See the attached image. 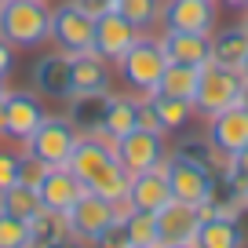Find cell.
<instances>
[{"label":"cell","mask_w":248,"mask_h":248,"mask_svg":"<svg viewBox=\"0 0 248 248\" xmlns=\"http://www.w3.org/2000/svg\"><path fill=\"white\" fill-rule=\"evenodd\" d=\"M11 70H15V47H11L4 37H0V77L8 80V77H11Z\"/></svg>","instance_id":"e575fe53"},{"label":"cell","mask_w":248,"mask_h":248,"mask_svg":"<svg viewBox=\"0 0 248 248\" xmlns=\"http://www.w3.org/2000/svg\"><path fill=\"white\" fill-rule=\"evenodd\" d=\"M139 128H146V132H161V124H157V113L150 109L146 95L139 99ZM161 135H164V132H161Z\"/></svg>","instance_id":"836d02e7"},{"label":"cell","mask_w":248,"mask_h":248,"mask_svg":"<svg viewBox=\"0 0 248 248\" xmlns=\"http://www.w3.org/2000/svg\"><path fill=\"white\" fill-rule=\"evenodd\" d=\"M219 4H226V8H233V11H248V0H219Z\"/></svg>","instance_id":"f35d334b"},{"label":"cell","mask_w":248,"mask_h":248,"mask_svg":"<svg viewBox=\"0 0 248 248\" xmlns=\"http://www.w3.org/2000/svg\"><path fill=\"white\" fill-rule=\"evenodd\" d=\"M168 201H171V186H168V175H164V164L132 175V183H128V208L161 212Z\"/></svg>","instance_id":"e0dca14e"},{"label":"cell","mask_w":248,"mask_h":248,"mask_svg":"<svg viewBox=\"0 0 248 248\" xmlns=\"http://www.w3.org/2000/svg\"><path fill=\"white\" fill-rule=\"evenodd\" d=\"M124 212H128V201L117 204V201H106V197L84 190L80 201L66 212V230H70V237L84 241V245H99V241L124 219Z\"/></svg>","instance_id":"7a4b0ae2"},{"label":"cell","mask_w":248,"mask_h":248,"mask_svg":"<svg viewBox=\"0 0 248 248\" xmlns=\"http://www.w3.org/2000/svg\"><path fill=\"white\" fill-rule=\"evenodd\" d=\"M139 37H142V33L135 30L128 18H121L113 8H109V11H102V15H95V40H92V51L102 55L106 62H117Z\"/></svg>","instance_id":"30bf717a"},{"label":"cell","mask_w":248,"mask_h":248,"mask_svg":"<svg viewBox=\"0 0 248 248\" xmlns=\"http://www.w3.org/2000/svg\"><path fill=\"white\" fill-rule=\"evenodd\" d=\"M77 4L88 11V15H102V11L113 8V0H77Z\"/></svg>","instance_id":"74e56055"},{"label":"cell","mask_w":248,"mask_h":248,"mask_svg":"<svg viewBox=\"0 0 248 248\" xmlns=\"http://www.w3.org/2000/svg\"><path fill=\"white\" fill-rule=\"evenodd\" d=\"M161 8H164V0H113V11L121 18H128L139 33L154 30L161 22Z\"/></svg>","instance_id":"f1b7e54d"},{"label":"cell","mask_w":248,"mask_h":248,"mask_svg":"<svg viewBox=\"0 0 248 248\" xmlns=\"http://www.w3.org/2000/svg\"><path fill=\"white\" fill-rule=\"evenodd\" d=\"M4 109H8L4 135H8L11 142H22V146H26V139H30V135L40 128V121L47 117L40 95H37V92H22V88L4 95Z\"/></svg>","instance_id":"9c48e42d"},{"label":"cell","mask_w":248,"mask_h":248,"mask_svg":"<svg viewBox=\"0 0 248 248\" xmlns=\"http://www.w3.org/2000/svg\"><path fill=\"white\" fill-rule=\"evenodd\" d=\"M197 77H201V66H183V62H168V66H164V73H161V84H157V92H161V95H175V99H190V102H194Z\"/></svg>","instance_id":"d4e9b609"},{"label":"cell","mask_w":248,"mask_h":248,"mask_svg":"<svg viewBox=\"0 0 248 248\" xmlns=\"http://www.w3.org/2000/svg\"><path fill=\"white\" fill-rule=\"evenodd\" d=\"M237 102L248 109V77H245V84H241V99H237Z\"/></svg>","instance_id":"ab89813d"},{"label":"cell","mask_w":248,"mask_h":248,"mask_svg":"<svg viewBox=\"0 0 248 248\" xmlns=\"http://www.w3.org/2000/svg\"><path fill=\"white\" fill-rule=\"evenodd\" d=\"M44 175H47V164L44 161H37L33 154H18V183L40 186V183H44Z\"/></svg>","instance_id":"1f68e13d"},{"label":"cell","mask_w":248,"mask_h":248,"mask_svg":"<svg viewBox=\"0 0 248 248\" xmlns=\"http://www.w3.org/2000/svg\"><path fill=\"white\" fill-rule=\"evenodd\" d=\"M164 248H194V245H164Z\"/></svg>","instance_id":"7bdbcfd3"},{"label":"cell","mask_w":248,"mask_h":248,"mask_svg":"<svg viewBox=\"0 0 248 248\" xmlns=\"http://www.w3.org/2000/svg\"><path fill=\"white\" fill-rule=\"evenodd\" d=\"M241 73H245V77H248V59H245V66H241Z\"/></svg>","instance_id":"ee69618b"},{"label":"cell","mask_w":248,"mask_h":248,"mask_svg":"<svg viewBox=\"0 0 248 248\" xmlns=\"http://www.w3.org/2000/svg\"><path fill=\"white\" fill-rule=\"evenodd\" d=\"M161 47L168 55V62H183V66H204V62H212V33L164 30Z\"/></svg>","instance_id":"d6986e66"},{"label":"cell","mask_w":248,"mask_h":248,"mask_svg":"<svg viewBox=\"0 0 248 248\" xmlns=\"http://www.w3.org/2000/svg\"><path fill=\"white\" fill-rule=\"evenodd\" d=\"M128 248H142V245H128Z\"/></svg>","instance_id":"7dc6e473"},{"label":"cell","mask_w":248,"mask_h":248,"mask_svg":"<svg viewBox=\"0 0 248 248\" xmlns=\"http://www.w3.org/2000/svg\"><path fill=\"white\" fill-rule=\"evenodd\" d=\"M113 161H117V154H113V142H109V139H102V135H80L66 168H70L73 175L84 183V190H88V183H92L106 164H113Z\"/></svg>","instance_id":"9a60e30c"},{"label":"cell","mask_w":248,"mask_h":248,"mask_svg":"<svg viewBox=\"0 0 248 248\" xmlns=\"http://www.w3.org/2000/svg\"><path fill=\"white\" fill-rule=\"evenodd\" d=\"M33 248H84V241H77V237H55V241H40V245H33Z\"/></svg>","instance_id":"8d00e7d4"},{"label":"cell","mask_w":248,"mask_h":248,"mask_svg":"<svg viewBox=\"0 0 248 248\" xmlns=\"http://www.w3.org/2000/svg\"><path fill=\"white\" fill-rule=\"evenodd\" d=\"M0 37L11 47H40L51 40V4L47 0H0Z\"/></svg>","instance_id":"6da1fadb"},{"label":"cell","mask_w":248,"mask_h":248,"mask_svg":"<svg viewBox=\"0 0 248 248\" xmlns=\"http://www.w3.org/2000/svg\"><path fill=\"white\" fill-rule=\"evenodd\" d=\"M241 84H245V73L241 70L219 66V62H204L201 77H197V92H194V109L201 117H216L223 109L237 106Z\"/></svg>","instance_id":"5b68a950"},{"label":"cell","mask_w":248,"mask_h":248,"mask_svg":"<svg viewBox=\"0 0 248 248\" xmlns=\"http://www.w3.org/2000/svg\"><path fill=\"white\" fill-rule=\"evenodd\" d=\"M33 88L44 99H70V55L51 51L33 66Z\"/></svg>","instance_id":"ac0fdd59"},{"label":"cell","mask_w":248,"mask_h":248,"mask_svg":"<svg viewBox=\"0 0 248 248\" xmlns=\"http://www.w3.org/2000/svg\"><path fill=\"white\" fill-rule=\"evenodd\" d=\"M51 40L59 51L66 55H84L92 51L95 40V15H88L77 0H66L59 8H51Z\"/></svg>","instance_id":"52a82bcc"},{"label":"cell","mask_w":248,"mask_h":248,"mask_svg":"<svg viewBox=\"0 0 248 248\" xmlns=\"http://www.w3.org/2000/svg\"><path fill=\"white\" fill-rule=\"evenodd\" d=\"M124 233L132 245H142V248H161V237H157V212H146V208H128L121 219Z\"/></svg>","instance_id":"484cf974"},{"label":"cell","mask_w":248,"mask_h":248,"mask_svg":"<svg viewBox=\"0 0 248 248\" xmlns=\"http://www.w3.org/2000/svg\"><path fill=\"white\" fill-rule=\"evenodd\" d=\"M37 194H40V204H44V212L66 216V212H70L73 204L80 201V194H84V183H80V179L73 175L70 168H47L44 183L37 186Z\"/></svg>","instance_id":"5bb4252c"},{"label":"cell","mask_w":248,"mask_h":248,"mask_svg":"<svg viewBox=\"0 0 248 248\" xmlns=\"http://www.w3.org/2000/svg\"><path fill=\"white\" fill-rule=\"evenodd\" d=\"M164 175H168V186H171V197L175 201H186V204H204L219 186V175L201 161V157H190L183 150L168 154L164 161Z\"/></svg>","instance_id":"277c9868"},{"label":"cell","mask_w":248,"mask_h":248,"mask_svg":"<svg viewBox=\"0 0 248 248\" xmlns=\"http://www.w3.org/2000/svg\"><path fill=\"white\" fill-rule=\"evenodd\" d=\"M128 245H132V241H128V233H124V226H121V223H117L113 230H109L106 237L99 241V248H128Z\"/></svg>","instance_id":"d590c367"},{"label":"cell","mask_w":248,"mask_h":248,"mask_svg":"<svg viewBox=\"0 0 248 248\" xmlns=\"http://www.w3.org/2000/svg\"><path fill=\"white\" fill-rule=\"evenodd\" d=\"M161 26L179 33H212L216 30V0H164Z\"/></svg>","instance_id":"8fae6325"},{"label":"cell","mask_w":248,"mask_h":248,"mask_svg":"<svg viewBox=\"0 0 248 248\" xmlns=\"http://www.w3.org/2000/svg\"><path fill=\"white\" fill-rule=\"evenodd\" d=\"M245 226L241 219L233 216H212V219H201L197 226V237H194V248H245Z\"/></svg>","instance_id":"ffe728a7"},{"label":"cell","mask_w":248,"mask_h":248,"mask_svg":"<svg viewBox=\"0 0 248 248\" xmlns=\"http://www.w3.org/2000/svg\"><path fill=\"white\" fill-rule=\"evenodd\" d=\"M132 128H139V99H132V95H106L99 135L109 139V142H117L121 135L132 132Z\"/></svg>","instance_id":"44dd1931"},{"label":"cell","mask_w":248,"mask_h":248,"mask_svg":"<svg viewBox=\"0 0 248 248\" xmlns=\"http://www.w3.org/2000/svg\"><path fill=\"white\" fill-rule=\"evenodd\" d=\"M106 95L109 92H102V95H73V99H70V113H66V117L77 124L80 135H99L102 109H106Z\"/></svg>","instance_id":"cb8c5ba5"},{"label":"cell","mask_w":248,"mask_h":248,"mask_svg":"<svg viewBox=\"0 0 248 248\" xmlns=\"http://www.w3.org/2000/svg\"><path fill=\"white\" fill-rule=\"evenodd\" d=\"M219 179L230 186L233 194L245 197V190H248V146L237 150V154H230V161H226V171H223Z\"/></svg>","instance_id":"4dcf8cb0"},{"label":"cell","mask_w":248,"mask_h":248,"mask_svg":"<svg viewBox=\"0 0 248 248\" xmlns=\"http://www.w3.org/2000/svg\"><path fill=\"white\" fill-rule=\"evenodd\" d=\"M164 66H168V55H164V47H161V37L154 40V37H146V33L117 59V70H121L124 84L132 88L135 95H154L157 84H161Z\"/></svg>","instance_id":"3957f363"},{"label":"cell","mask_w":248,"mask_h":248,"mask_svg":"<svg viewBox=\"0 0 248 248\" xmlns=\"http://www.w3.org/2000/svg\"><path fill=\"white\" fill-rule=\"evenodd\" d=\"M4 95H8V80L0 77V99H4Z\"/></svg>","instance_id":"b9f144b4"},{"label":"cell","mask_w":248,"mask_h":248,"mask_svg":"<svg viewBox=\"0 0 248 248\" xmlns=\"http://www.w3.org/2000/svg\"><path fill=\"white\" fill-rule=\"evenodd\" d=\"M248 59V30L245 26H226V30L212 33V62L241 70Z\"/></svg>","instance_id":"603a6c76"},{"label":"cell","mask_w":248,"mask_h":248,"mask_svg":"<svg viewBox=\"0 0 248 248\" xmlns=\"http://www.w3.org/2000/svg\"><path fill=\"white\" fill-rule=\"evenodd\" d=\"M44 208L40 204V194H37V186H26V183H11L4 194H0V212H11V216L26 219L30 223L37 212Z\"/></svg>","instance_id":"83f0119b"},{"label":"cell","mask_w":248,"mask_h":248,"mask_svg":"<svg viewBox=\"0 0 248 248\" xmlns=\"http://www.w3.org/2000/svg\"><path fill=\"white\" fill-rule=\"evenodd\" d=\"M128 183H132V175L124 171V164L121 161H113V164H106V168L99 171V175L88 183V190L92 194H99V197H106V201H128Z\"/></svg>","instance_id":"4316f807"},{"label":"cell","mask_w":248,"mask_h":248,"mask_svg":"<svg viewBox=\"0 0 248 248\" xmlns=\"http://www.w3.org/2000/svg\"><path fill=\"white\" fill-rule=\"evenodd\" d=\"M80 132L70 117H44L40 128L26 139V154H33L37 161H44L47 168H66L73 157Z\"/></svg>","instance_id":"8992f818"},{"label":"cell","mask_w":248,"mask_h":248,"mask_svg":"<svg viewBox=\"0 0 248 248\" xmlns=\"http://www.w3.org/2000/svg\"><path fill=\"white\" fill-rule=\"evenodd\" d=\"M204 139L226 157L237 154V150H245L248 146V109L237 102V106L208 117V135H204Z\"/></svg>","instance_id":"4fadbf2b"},{"label":"cell","mask_w":248,"mask_h":248,"mask_svg":"<svg viewBox=\"0 0 248 248\" xmlns=\"http://www.w3.org/2000/svg\"><path fill=\"white\" fill-rule=\"evenodd\" d=\"M197 226H201V216H197V204H186L171 197L161 212H157V237L164 245H194Z\"/></svg>","instance_id":"7c38bea8"},{"label":"cell","mask_w":248,"mask_h":248,"mask_svg":"<svg viewBox=\"0 0 248 248\" xmlns=\"http://www.w3.org/2000/svg\"><path fill=\"white\" fill-rule=\"evenodd\" d=\"M113 154L117 161L124 164L128 175H139V171L150 168H161L168 161V146H164V135L161 132H146V128H132L128 135L113 142Z\"/></svg>","instance_id":"ba28073f"},{"label":"cell","mask_w":248,"mask_h":248,"mask_svg":"<svg viewBox=\"0 0 248 248\" xmlns=\"http://www.w3.org/2000/svg\"><path fill=\"white\" fill-rule=\"evenodd\" d=\"M241 26H245V30H248V11H245V18H241Z\"/></svg>","instance_id":"f6af8a7d"},{"label":"cell","mask_w":248,"mask_h":248,"mask_svg":"<svg viewBox=\"0 0 248 248\" xmlns=\"http://www.w3.org/2000/svg\"><path fill=\"white\" fill-rule=\"evenodd\" d=\"M109 92V62L95 51L70 55V99L73 95H102Z\"/></svg>","instance_id":"2e32d148"},{"label":"cell","mask_w":248,"mask_h":248,"mask_svg":"<svg viewBox=\"0 0 248 248\" xmlns=\"http://www.w3.org/2000/svg\"><path fill=\"white\" fill-rule=\"evenodd\" d=\"M11 183H18V154L0 146V194H4Z\"/></svg>","instance_id":"d6a6232c"},{"label":"cell","mask_w":248,"mask_h":248,"mask_svg":"<svg viewBox=\"0 0 248 248\" xmlns=\"http://www.w3.org/2000/svg\"><path fill=\"white\" fill-rule=\"evenodd\" d=\"M146 102H150V109L157 113V124H161V132H164V135L183 132L186 124L194 121V113H197L190 99H175V95H161V92L146 95Z\"/></svg>","instance_id":"7402d4cb"},{"label":"cell","mask_w":248,"mask_h":248,"mask_svg":"<svg viewBox=\"0 0 248 248\" xmlns=\"http://www.w3.org/2000/svg\"><path fill=\"white\" fill-rule=\"evenodd\" d=\"M4 121H8V109H4V99H0V135H4Z\"/></svg>","instance_id":"60d3db41"},{"label":"cell","mask_w":248,"mask_h":248,"mask_svg":"<svg viewBox=\"0 0 248 248\" xmlns=\"http://www.w3.org/2000/svg\"><path fill=\"white\" fill-rule=\"evenodd\" d=\"M33 245H37L33 226L11 212H0V248H33Z\"/></svg>","instance_id":"f546056e"},{"label":"cell","mask_w":248,"mask_h":248,"mask_svg":"<svg viewBox=\"0 0 248 248\" xmlns=\"http://www.w3.org/2000/svg\"><path fill=\"white\" fill-rule=\"evenodd\" d=\"M245 208H248V190H245Z\"/></svg>","instance_id":"bcb514c9"}]
</instances>
